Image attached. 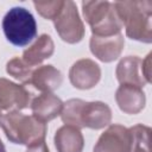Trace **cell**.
I'll list each match as a JSON object with an SVG mask.
<instances>
[{"mask_svg": "<svg viewBox=\"0 0 152 152\" xmlns=\"http://www.w3.org/2000/svg\"><path fill=\"white\" fill-rule=\"evenodd\" d=\"M61 119L65 125L78 129H101L109 126L112 110L109 106L101 101L86 102L81 99H70L63 103Z\"/></svg>", "mask_w": 152, "mask_h": 152, "instance_id": "6da1fadb", "label": "cell"}, {"mask_svg": "<svg viewBox=\"0 0 152 152\" xmlns=\"http://www.w3.org/2000/svg\"><path fill=\"white\" fill-rule=\"evenodd\" d=\"M113 6L128 38L147 44L152 42V1H115Z\"/></svg>", "mask_w": 152, "mask_h": 152, "instance_id": "7a4b0ae2", "label": "cell"}, {"mask_svg": "<svg viewBox=\"0 0 152 152\" xmlns=\"http://www.w3.org/2000/svg\"><path fill=\"white\" fill-rule=\"evenodd\" d=\"M0 127L11 142L25 146L45 139L48 131L46 124L18 110L4 114L0 118Z\"/></svg>", "mask_w": 152, "mask_h": 152, "instance_id": "3957f363", "label": "cell"}, {"mask_svg": "<svg viewBox=\"0 0 152 152\" xmlns=\"http://www.w3.org/2000/svg\"><path fill=\"white\" fill-rule=\"evenodd\" d=\"M82 12L93 36L110 37L121 33L122 24L109 1H83Z\"/></svg>", "mask_w": 152, "mask_h": 152, "instance_id": "277c9868", "label": "cell"}, {"mask_svg": "<svg viewBox=\"0 0 152 152\" xmlns=\"http://www.w3.org/2000/svg\"><path fill=\"white\" fill-rule=\"evenodd\" d=\"M2 31L6 39L15 46L30 44L37 36V23L25 7H12L2 19Z\"/></svg>", "mask_w": 152, "mask_h": 152, "instance_id": "5b68a950", "label": "cell"}, {"mask_svg": "<svg viewBox=\"0 0 152 152\" xmlns=\"http://www.w3.org/2000/svg\"><path fill=\"white\" fill-rule=\"evenodd\" d=\"M61 39L69 44H76L84 37V25L74 1H64L59 14L52 20Z\"/></svg>", "mask_w": 152, "mask_h": 152, "instance_id": "8992f818", "label": "cell"}, {"mask_svg": "<svg viewBox=\"0 0 152 152\" xmlns=\"http://www.w3.org/2000/svg\"><path fill=\"white\" fill-rule=\"evenodd\" d=\"M131 133L122 125H109L97 139L93 152H129Z\"/></svg>", "mask_w": 152, "mask_h": 152, "instance_id": "52a82bcc", "label": "cell"}, {"mask_svg": "<svg viewBox=\"0 0 152 152\" xmlns=\"http://www.w3.org/2000/svg\"><path fill=\"white\" fill-rule=\"evenodd\" d=\"M31 102L30 91L23 84L14 83L7 78L0 77V109L21 110L28 107Z\"/></svg>", "mask_w": 152, "mask_h": 152, "instance_id": "ba28073f", "label": "cell"}, {"mask_svg": "<svg viewBox=\"0 0 152 152\" xmlns=\"http://www.w3.org/2000/svg\"><path fill=\"white\" fill-rule=\"evenodd\" d=\"M101 78V69L97 63L89 58L76 61L69 70V80L71 84L81 90L94 88Z\"/></svg>", "mask_w": 152, "mask_h": 152, "instance_id": "9c48e42d", "label": "cell"}, {"mask_svg": "<svg viewBox=\"0 0 152 152\" xmlns=\"http://www.w3.org/2000/svg\"><path fill=\"white\" fill-rule=\"evenodd\" d=\"M125 38L122 33H118L110 37L93 36L89 40V48L91 53L103 63H110L118 59L124 50Z\"/></svg>", "mask_w": 152, "mask_h": 152, "instance_id": "30bf717a", "label": "cell"}, {"mask_svg": "<svg viewBox=\"0 0 152 152\" xmlns=\"http://www.w3.org/2000/svg\"><path fill=\"white\" fill-rule=\"evenodd\" d=\"M115 101L121 112L126 114H138L146 103L142 88L132 84H120L115 93Z\"/></svg>", "mask_w": 152, "mask_h": 152, "instance_id": "8fae6325", "label": "cell"}, {"mask_svg": "<svg viewBox=\"0 0 152 152\" xmlns=\"http://www.w3.org/2000/svg\"><path fill=\"white\" fill-rule=\"evenodd\" d=\"M142 59L138 56H126L116 65L115 76L120 84H132L144 88L147 82L141 71Z\"/></svg>", "mask_w": 152, "mask_h": 152, "instance_id": "7c38bea8", "label": "cell"}, {"mask_svg": "<svg viewBox=\"0 0 152 152\" xmlns=\"http://www.w3.org/2000/svg\"><path fill=\"white\" fill-rule=\"evenodd\" d=\"M30 107L32 115L39 121L46 124L61 115L63 102L52 93H42L30 102Z\"/></svg>", "mask_w": 152, "mask_h": 152, "instance_id": "4fadbf2b", "label": "cell"}, {"mask_svg": "<svg viewBox=\"0 0 152 152\" xmlns=\"http://www.w3.org/2000/svg\"><path fill=\"white\" fill-rule=\"evenodd\" d=\"M63 82L62 72L53 65H40L32 70L28 83L42 93L57 90Z\"/></svg>", "mask_w": 152, "mask_h": 152, "instance_id": "5bb4252c", "label": "cell"}, {"mask_svg": "<svg viewBox=\"0 0 152 152\" xmlns=\"http://www.w3.org/2000/svg\"><path fill=\"white\" fill-rule=\"evenodd\" d=\"M53 141L57 152H82L84 147L81 129L69 125H64L56 131Z\"/></svg>", "mask_w": 152, "mask_h": 152, "instance_id": "9a60e30c", "label": "cell"}, {"mask_svg": "<svg viewBox=\"0 0 152 152\" xmlns=\"http://www.w3.org/2000/svg\"><path fill=\"white\" fill-rule=\"evenodd\" d=\"M53 52H55L53 40L49 34L44 33L40 34L31 46L24 50L21 59L27 65L33 68L34 65H38L45 59L50 58L53 55Z\"/></svg>", "mask_w": 152, "mask_h": 152, "instance_id": "2e32d148", "label": "cell"}, {"mask_svg": "<svg viewBox=\"0 0 152 152\" xmlns=\"http://www.w3.org/2000/svg\"><path fill=\"white\" fill-rule=\"evenodd\" d=\"M129 152H151V128L142 124L132 126Z\"/></svg>", "mask_w": 152, "mask_h": 152, "instance_id": "e0dca14e", "label": "cell"}, {"mask_svg": "<svg viewBox=\"0 0 152 152\" xmlns=\"http://www.w3.org/2000/svg\"><path fill=\"white\" fill-rule=\"evenodd\" d=\"M32 70H33V68L30 66V65H27L19 57H13L6 64V71H7V74H10L15 80L23 82L24 84H27L28 83V80H30V76H31Z\"/></svg>", "mask_w": 152, "mask_h": 152, "instance_id": "ac0fdd59", "label": "cell"}, {"mask_svg": "<svg viewBox=\"0 0 152 152\" xmlns=\"http://www.w3.org/2000/svg\"><path fill=\"white\" fill-rule=\"evenodd\" d=\"M64 1L55 0V1H33V6L36 11L45 19L53 20L59 12L62 11Z\"/></svg>", "mask_w": 152, "mask_h": 152, "instance_id": "d6986e66", "label": "cell"}, {"mask_svg": "<svg viewBox=\"0 0 152 152\" xmlns=\"http://www.w3.org/2000/svg\"><path fill=\"white\" fill-rule=\"evenodd\" d=\"M141 71L147 83L151 82V52L141 62Z\"/></svg>", "mask_w": 152, "mask_h": 152, "instance_id": "ffe728a7", "label": "cell"}, {"mask_svg": "<svg viewBox=\"0 0 152 152\" xmlns=\"http://www.w3.org/2000/svg\"><path fill=\"white\" fill-rule=\"evenodd\" d=\"M26 152H50L49 151V147L45 142V139L43 140H39V141H36L28 146H26Z\"/></svg>", "mask_w": 152, "mask_h": 152, "instance_id": "44dd1931", "label": "cell"}, {"mask_svg": "<svg viewBox=\"0 0 152 152\" xmlns=\"http://www.w3.org/2000/svg\"><path fill=\"white\" fill-rule=\"evenodd\" d=\"M0 152H6V148H5V145H4V142L1 141V139H0Z\"/></svg>", "mask_w": 152, "mask_h": 152, "instance_id": "7402d4cb", "label": "cell"}, {"mask_svg": "<svg viewBox=\"0 0 152 152\" xmlns=\"http://www.w3.org/2000/svg\"><path fill=\"white\" fill-rule=\"evenodd\" d=\"M2 115H4V114H2V110H1V109H0V118H1V116H2Z\"/></svg>", "mask_w": 152, "mask_h": 152, "instance_id": "603a6c76", "label": "cell"}]
</instances>
